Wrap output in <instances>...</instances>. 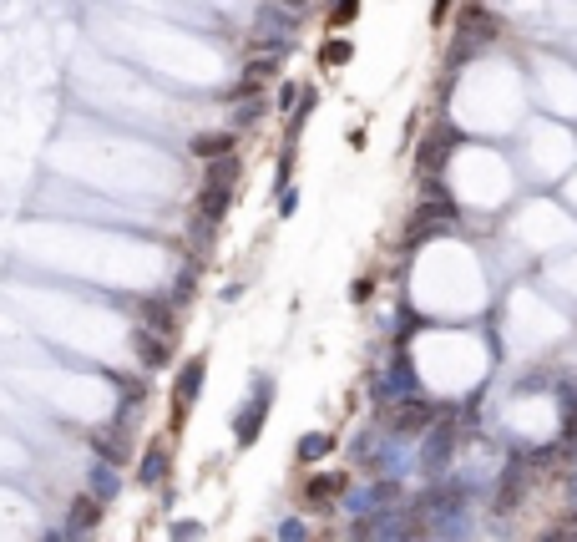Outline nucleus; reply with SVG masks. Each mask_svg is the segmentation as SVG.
Here are the masks:
<instances>
[{
	"label": "nucleus",
	"mask_w": 577,
	"mask_h": 542,
	"mask_svg": "<svg viewBox=\"0 0 577 542\" xmlns=\"http://www.w3.org/2000/svg\"><path fill=\"white\" fill-rule=\"evenodd\" d=\"M274 396H279L274 370H259V375L249 380V396H243V406L233 411V441H238V451H243V446H254V441L264 436L269 411H274Z\"/></svg>",
	"instance_id": "nucleus-1"
},
{
	"label": "nucleus",
	"mask_w": 577,
	"mask_h": 542,
	"mask_svg": "<svg viewBox=\"0 0 577 542\" xmlns=\"http://www.w3.org/2000/svg\"><path fill=\"white\" fill-rule=\"evenodd\" d=\"M203 385H208V355L198 350V355H188V360L178 365V375H173V401H168V426H173V431H183L188 411H193L198 396H203Z\"/></svg>",
	"instance_id": "nucleus-2"
},
{
	"label": "nucleus",
	"mask_w": 577,
	"mask_h": 542,
	"mask_svg": "<svg viewBox=\"0 0 577 542\" xmlns=\"http://www.w3.org/2000/svg\"><path fill=\"white\" fill-rule=\"evenodd\" d=\"M137 315H142V330H152L157 340H178V325H183V309H173V299L168 294H147V299H137Z\"/></svg>",
	"instance_id": "nucleus-3"
},
{
	"label": "nucleus",
	"mask_w": 577,
	"mask_h": 542,
	"mask_svg": "<svg viewBox=\"0 0 577 542\" xmlns=\"http://www.w3.org/2000/svg\"><path fill=\"white\" fill-rule=\"evenodd\" d=\"M345 487H350V477H345V472H324V477H309V482L299 487V507H304V512H329V507H340Z\"/></svg>",
	"instance_id": "nucleus-4"
},
{
	"label": "nucleus",
	"mask_w": 577,
	"mask_h": 542,
	"mask_svg": "<svg viewBox=\"0 0 577 542\" xmlns=\"http://www.w3.org/2000/svg\"><path fill=\"white\" fill-rule=\"evenodd\" d=\"M168 477H173V446L157 436V441H147L142 456H137V487L152 492V487H162Z\"/></svg>",
	"instance_id": "nucleus-5"
},
{
	"label": "nucleus",
	"mask_w": 577,
	"mask_h": 542,
	"mask_svg": "<svg viewBox=\"0 0 577 542\" xmlns=\"http://www.w3.org/2000/svg\"><path fill=\"white\" fill-rule=\"evenodd\" d=\"M102 517H107V507H102L97 497L76 492V497L66 502V537H71V542H87V537L102 527Z\"/></svg>",
	"instance_id": "nucleus-6"
},
{
	"label": "nucleus",
	"mask_w": 577,
	"mask_h": 542,
	"mask_svg": "<svg viewBox=\"0 0 577 542\" xmlns=\"http://www.w3.org/2000/svg\"><path fill=\"white\" fill-rule=\"evenodd\" d=\"M92 451H97V461H107V467H117V472H122L127 461H132V431L112 421L107 431H97V436H92Z\"/></svg>",
	"instance_id": "nucleus-7"
},
{
	"label": "nucleus",
	"mask_w": 577,
	"mask_h": 542,
	"mask_svg": "<svg viewBox=\"0 0 577 542\" xmlns=\"http://www.w3.org/2000/svg\"><path fill=\"white\" fill-rule=\"evenodd\" d=\"M132 350H137V360H142V370H168L173 365V345L168 340H157L152 330H132Z\"/></svg>",
	"instance_id": "nucleus-8"
},
{
	"label": "nucleus",
	"mask_w": 577,
	"mask_h": 542,
	"mask_svg": "<svg viewBox=\"0 0 577 542\" xmlns=\"http://www.w3.org/2000/svg\"><path fill=\"white\" fill-rule=\"evenodd\" d=\"M329 451H340V436L335 431H304L294 441V456L304 461V467H319V461H329Z\"/></svg>",
	"instance_id": "nucleus-9"
},
{
	"label": "nucleus",
	"mask_w": 577,
	"mask_h": 542,
	"mask_svg": "<svg viewBox=\"0 0 577 542\" xmlns=\"http://www.w3.org/2000/svg\"><path fill=\"white\" fill-rule=\"evenodd\" d=\"M87 497H97L102 507L122 497V472L107 467V461H92V472H87Z\"/></svg>",
	"instance_id": "nucleus-10"
},
{
	"label": "nucleus",
	"mask_w": 577,
	"mask_h": 542,
	"mask_svg": "<svg viewBox=\"0 0 577 542\" xmlns=\"http://www.w3.org/2000/svg\"><path fill=\"white\" fill-rule=\"evenodd\" d=\"M228 203H233V188H228V183H203V188H198V218H203V223H218V218L228 213Z\"/></svg>",
	"instance_id": "nucleus-11"
},
{
	"label": "nucleus",
	"mask_w": 577,
	"mask_h": 542,
	"mask_svg": "<svg viewBox=\"0 0 577 542\" xmlns=\"http://www.w3.org/2000/svg\"><path fill=\"white\" fill-rule=\"evenodd\" d=\"M198 274H203V264H198V259H188V264H183V274H178V279H173V289H168L173 309H188V304H193V294H198Z\"/></svg>",
	"instance_id": "nucleus-12"
},
{
	"label": "nucleus",
	"mask_w": 577,
	"mask_h": 542,
	"mask_svg": "<svg viewBox=\"0 0 577 542\" xmlns=\"http://www.w3.org/2000/svg\"><path fill=\"white\" fill-rule=\"evenodd\" d=\"M193 152H198V158H228L233 132H203V137H193Z\"/></svg>",
	"instance_id": "nucleus-13"
},
{
	"label": "nucleus",
	"mask_w": 577,
	"mask_h": 542,
	"mask_svg": "<svg viewBox=\"0 0 577 542\" xmlns=\"http://www.w3.org/2000/svg\"><path fill=\"white\" fill-rule=\"evenodd\" d=\"M274 542H314V527H309V517H304V512L284 517V522L274 527Z\"/></svg>",
	"instance_id": "nucleus-14"
},
{
	"label": "nucleus",
	"mask_w": 577,
	"mask_h": 542,
	"mask_svg": "<svg viewBox=\"0 0 577 542\" xmlns=\"http://www.w3.org/2000/svg\"><path fill=\"white\" fill-rule=\"evenodd\" d=\"M168 532H173V542H203V532H208V527H203L198 517H178Z\"/></svg>",
	"instance_id": "nucleus-15"
},
{
	"label": "nucleus",
	"mask_w": 577,
	"mask_h": 542,
	"mask_svg": "<svg viewBox=\"0 0 577 542\" xmlns=\"http://www.w3.org/2000/svg\"><path fill=\"white\" fill-rule=\"evenodd\" d=\"M340 61H350V41H345V36L324 46V66H340Z\"/></svg>",
	"instance_id": "nucleus-16"
},
{
	"label": "nucleus",
	"mask_w": 577,
	"mask_h": 542,
	"mask_svg": "<svg viewBox=\"0 0 577 542\" xmlns=\"http://www.w3.org/2000/svg\"><path fill=\"white\" fill-rule=\"evenodd\" d=\"M355 11H360V0H335V11H329V21L340 26V21H350Z\"/></svg>",
	"instance_id": "nucleus-17"
},
{
	"label": "nucleus",
	"mask_w": 577,
	"mask_h": 542,
	"mask_svg": "<svg viewBox=\"0 0 577 542\" xmlns=\"http://www.w3.org/2000/svg\"><path fill=\"white\" fill-rule=\"evenodd\" d=\"M370 294H375V284H370V279H360V284H355V289H350V299H355V304H365V299H370Z\"/></svg>",
	"instance_id": "nucleus-18"
},
{
	"label": "nucleus",
	"mask_w": 577,
	"mask_h": 542,
	"mask_svg": "<svg viewBox=\"0 0 577 542\" xmlns=\"http://www.w3.org/2000/svg\"><path fill=\"white\" fill-rule=\"evenodd\" d=\"M294 87H299V82H284V87H279V107H284V112L294 107Z\"/></svg>",
	"instance_id": "nucleus-19"
},
{
	"label": "nucleus",
	"mask_w": 577,
	"mask_h": 542,
	"mask_svg": "<svg viewBox=\"0 0 577 542\" xmlns=\"http://www.w3.org/2000/svg\"><path fill=\"white\" fill-rule=\"evenodd\" d=\"M294 208H299V193H284V198H279V218H289Z\"/></svg>",
	"instance_id": "nucleus-20"
},
{
	"label": "nucleus",
	"mask_w": 577,
	"mask_h": 542,
	"mask_svg": "<svg viewBox=\"0 0 577 542\" xmlns=\"http://www.w3.org/2000/svg\"><path fill=\"white\" fill-rule=\"evenodd\" d=\"M41 542H71V537H66V527H46V532H41Z\"/></svg>",
	"instance_id": "nucleus-21"
},
{
	"label": "nucleus",
	"mask_w": 577,
	"mask_h": 542,
	"mask_svg": "<svg viewBox=\"0 0 577 542\" xmlns=\"http://www.w3.org/2000/svg\"><path fill=\"white\" fill-rule=\"evenodd\" d=\"M289 11H304V0H289Z\"/></svg>",
	"instance_id": "nucleus-22"
},
{
	"label": "nucleus",
	"mask_w": 577,
	"mask_h": 542,
	"mask_svg": "<svg viewBox=\"0 0 577 542\" xmlns=\"http://www.w3.org/2000/svg\"><path fill=\"white\" fill-rule=\"evenodd\" d=\"M254 542H259V537H254Z\"/></svg>",
	"instance_id": "nucleus-23"
}]
</instances>
